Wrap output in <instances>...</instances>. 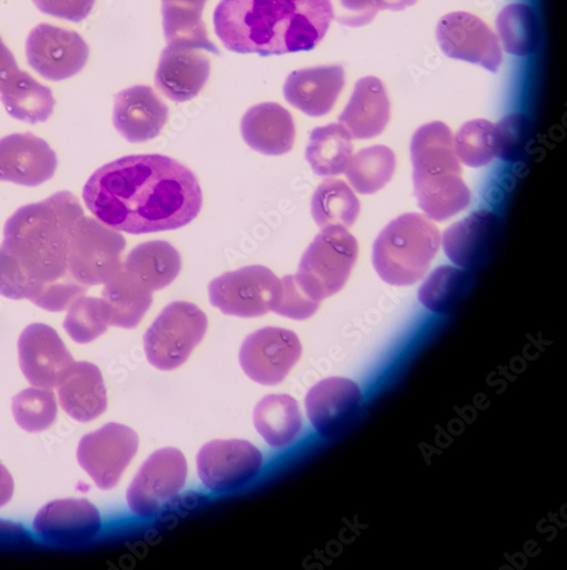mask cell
Wrapping results in <instances>:
<instances>
[{
	"label": "cell",
	"mask_w": 567,
	"mask_h": 570,
	"mask_svg": "<svg viewBox=\"0 0 567 570\" xmlns=\"http://www.w3.org/2000/svg\"><path fill=\"white\" fill-rule=\"evenodd\" d=\"M19 363L28 382L39 389L59 387L75 364L72 355L50 325L27 326L18 342Z\"/></svg>",
	"instance_id": "2e32d148"
},
{
	"label": "cell",
	"mask_w": 567,
	"mask_h": 570,
	"mask_svg": "<svg viewBox=\"0 0 567 570\" xmlns=\"http://www.w3.org/2000/svg\"><path fill=\"white\" fill-rule=\"evenodd\" d=\"M457 157L468 167L480 168L497 157L495 125L485 119L466 122L453 138Z\"/></svg>",
	"instance_id": "8d00e7d4"
},
{
	"label": "cell",
	"mask_w": 567,
	"mask_h": 570,
	"mask_svg": "<svg viewBox=\"0 0 567 570\" xmlns=\"http://www.w3.org/2000/svg\"><path fill=\"white\" fill-rule=\"evenodd\" d=\"M418 0H375L378 10L403 11L414 6Z\"/></svg>",
	"instance_id": "bcb514c9"
},
{
	"label": "cell",
	"mask_w": 567,
	"mask_h": 570,
	"mask_svg": "<svg viewBox=\"0 0 567 570\" xmlns=\"http://www.w3.org/2000/svg\"><path fill=\"white\" fill-rule=\"evenodd\" d=\"M497 29L507 53L528 57L537 50L540 37L539 24L529 6L506 7L497 18Z\"/></svg>",
	"instance_id": "e575fe53"
},
{
	"label": "cell",
	"mask_w": 567,
	"mask_h": 570,
	"mask_svg": "<svg viewBox=\"0 0 567 570\" xmlns=\"http://www.w3.org/2000/svg\"><path fill=\"white\" fill-rule=\"evenodd\" d=\"M395 167L394 153L388 147L375 146L352 157L345 171L356 193L373 195L390 183Z\"/></svg>",
	"instance_id": "836d02e7"
},
{
	"label": "cell",
	"mask_w": 567,
	"mask_h": 570,
	"mask_svg": "<svg viewBox=\"0 0 567 570\" xmlns=\"http://www.w3.org/2000/svg\"><path fill=\"white\" fill-rule=\"evenodd\" d=\"M168 107L150 86H133L115 97L114 125L129 142L156 138L168 120Z\"/></svg>",
	"instance_id": "44dd1931"
},
{
	"label": "cell",
	"mask_w": 567,
	"mask_h": 570,
	"mask_svg": "<svg viewBox=\"0 0 567 570\" xmlns=\"http://www.w3.org/2000/svg\"><path fill=\"white\" fill-rule=\"evenodd\" d=\"M125 249L123 234L97 218L82 216L70 236L69 273L87 288L106 284L120 269Z\"/></svg>",
	"instance_id": "ba28073f"
},
{
	"label": "cell",
	"mask_w": 567,
	"mask_h": 570,
	"mask_svg": "<svg viewBox=\"0 0 567 570\" xmlns=\"http://www.w3.org/2000/svg\"><path fill=\"white\" fill-rule=\"evenodd\" d=\"M333 20L330 0H221L214 13L225 49L261 57L314 50Z\"/></svg>",
	"instance_id": "3957f363"
},
{
	"label": "cell",
	"mask_w": 567,
	"mask_h": 570,
	"mask_svg": "<svg viewBox=\"0 0 567 570\" xmlns=\"http://www.w3.org/2000/svg\"><path fill=\"white\" fill-rule=\"evenodd\" d=\"M102 529L100 512L85 499H65L42 507L33 530L45 541L76 544L96 538Z\"/></svg>",
	"instance_id": "ffe728a7"
},
{
	"label": "cell",
	"mask_w": 567,
	"mask_h": 570,
	"mask_svg": "<svg viewBox=\"0 0 567 570\" xmlns=\"http://www.w3.org/2000/svg\"><path fill=\"white\" fill-rule=\"evenodd\" d=\"M102 299L109 309L110 325L135 328L151 307L154 292L121 265L106 283Z\"/></svg>",
	"instance_id": "4316f807"
},
{
	"label": "cell",
	"mask_w": 567,
	"mask_h": 570,
	"mask_svg": "<svg viewBox=\"0 0 567 570\" xmlns=\"http://www.w3.org/2000/svg\"><path fill=\"white\" fill-rule=\"evenodd\" d=\"M26 55L29 66L40 77L62 81L85 68L89 49L78 32L41 23L29 33Z\"/></svg>",
	"instance_id": "7c38bea8"
},
{
	"label": "cell",
	"mask_w": 567,
	"mask_h": 570,
	"mask_svg": "<svg viewBox=\"0 0 567 570\" xmlns=\"http://www.w3.org/2000/svg\"><path fill=\"white\" fill-rule=\"evenodd\" d=\"M254 424L271 448L281 449L297 439L303 417L295 399L290 395H270L256 405Z\"/></svg>",
	"instance_id": "f546056e"
},
{
	"label": "cell",
	"mask_w": 567,
	"mask_h": 570,
	"mask_svg": "<svg viewBox=\"0 0 567 570\" xmlns=\"http://www.w3.org/2000/svg\"><path fill=\"white\" fill-rule=\"evenodd\" d=\"M0 94L11 117L32 125L49 120L56 107L52 89L22 70L9 79Z\"/></svg>",
	"instance_id": "f1b7e54d"
},
{
	"label": "cell",
	"mask_w": 567,
	"mask_h": 570,
	"mask_svg": "<svg viewBox=\"0 0 567 570\" xmlns=\"http://www.w3.org/2000/svg\"><path fill=\"white\" fill-rule=\"evenodd\" d=\"M19 67L13 53L0 37V91L9 79L19 71Z\"/></svg>",
	"instance_id": "ee69618b"
},
{
	"label": "cell",
	"mask_w": 567,
	"mask_h": 570,
	"mask_svg": "<svg viewBox=\"0 0 567 570\" xmlns=\"http://www.w3.org/2000/svg\"><path fill=\"white\" fill-rule=\"evenodd\" d=\"M281 291V279L267 267L248 266L225 273L209 283L211 304L225 315L243 318L270 312Z\"/></svg>",
	"instance_id": "9c48e42d"
},
{
	"label": "cell",
	"mask_w": 567,
	"mask_h": 570,
	"mask_svg": "<svg viewBox=\"0 0 567 570\" xmlns=\"http://www.w3.org/2000/svg\"><path fill=\"white\" fill-rule=\"evenodd\" d=\"M360 202L353 189L341 179L328 178L313 195L311 214L321 228L351 227L360 214Z\"/></svg>",
	"instance_id": "d6a6232c"
},
{
	"label": "cell",
	"mask_w": 567,
	"mask_h": 570,
	"mask_svg": "<svg viewBox=\"0 0 567 570\" xmlns=\"http://www.w3.org/2000/svg\"><path fill=\"white\" fill-rule=\"evenodd\" d=\"M440 244V230L429 217L402 215L377 237L372 253L373 267L387 283L408 287L428 273Z\"/></svg>",
	"instance_id": "5b68a950"
},
{
	"label": "cell",
	"mask_w": 567,
	"mask_h": 570,
	"mask_svg": "<svg viewBox=\"0 0 567 570\" xmlns=\"http://www.w3.org/2000/svg\"><path fill=\"white\" fill-rule=\"evenodd\" d=\"M391 118V104L383 81L364 77L354 87L352 98L340 122L355 139H370L381 135Z\"/></svg>",
	"instance_id": "d4e9b609"
},
{
	"label": "cell",
	"mask_w": 567,
	"mask_h": 570,
	"mask_svg": "<svg viewBox=\"0 0 567 570\" xmlns=\"http://www.w3.org/2000/svg\"><path fill=\"white\" fill-rule=\"evenodd\" d=\"M248 147L265 156H282L295 145L296 126L292 114L277 104L251 108L242 120Z\"/></svg>",
	"instance_id": "cb8c5ba5"
},
{
	"label": "cell",
	"mask_w": 567,
	"mask_h": 570,
	"mask_svg": "<svg viewBox=\"0 0 567 570\" xmlns=\"http://www.w3.org/2000/svg\"><path fill=\"white\" fill-rule=\"evenodd\" d=\"M187 478V463L176 449L155 452L136 474L127 491L130 510L148 517L158 513L184 489Z\"/></svg>",
	"instance_id": "8fae6325"
},
{
	"label": "cell",
	"mask_w": 567,
	"mask_h": 570,
	"mask_svg": "<svg viewBox=\"0 0 567 570\" xmlns=\"http://www.w3.org/2000/svg\"><path fill=\"white\" fill-rule=\"evenodd\" d=\"M345 87L342 66H321L291 73L283 86L286 101L310 117L332 111Z\"/></svg>",
	"instance_id": "603a6c76"
},
{
	"label": "cell",
	"mask_w": 567,
	"mask_h": 570,
	"mask_svg": "<svg viewBox=\"0 0 567 570\" xmlns=\"http://www.w3.org/2000/svg\"><path fill=\"white\" fill-rule=\"evenodd\" d=\"M14 493V481L10 471L0 463V508L8 504Z\"/></svg>",
	"instance_id": "f6af8a7d"
},
{
	"label": "cell",
	"mask_w": 567,
	"mask_h": 570,
	"mask_svg": "<svg viewBox=\"0 0 567 570\" xmlns=\"http://www.w3.org/2000/svg\"><path fill=\"white\" fill-rule=\"evenodd\" d=\"M495 128L497 157L507 163L521 160L532 136L530 119L522 114H512L501 119Z\"/></svg>",
	"instance_id": "ab89813d"
},
{
	"label": "cell",
	"mask_w": 567,
	"mask_h": 570,
	"mask_svg": "<svg viewBox=\"0 0 567 570\" xmlns=\"http://www.w3.org/2000/svg\"><path fill=\"white\" fill-rule=\"evenodd\" d=\"M110 325L109 309L104 299L82 296L75 301L63 322L69 337L88 344L106 334Z\"/></svg>",
	"instance_id": "74e56055"
},
{
	"label": "cell",
	"mask_w": 567,
	"mask_h": 570,
	"mask_svg": "<svg viewBox=\"0 0 567 570\" xmlns=\"http://www.w3.org/2000/svg\"><path fill=\"white\" fill-rule=\"evenodd\" d=\"M362 393L353 380L328 377L307 394L305 406L314 430L326 439L341 435L356 419Z\"/></svg>",
	"instance_id": "e0dca14e"
},
{
	"label": "cell",
	"mask_w": 567,
	"mask_h": 570,
	"mask_svg": "<svg viewBox=\"0 0 567 570\" xmlns=\"http://www.w3.org/2000/svg\"><path fill=\"white\" fill-rule=\"evenodd\" d=\"M59 400L66 413L78 422L102 415L108 396L100 368L88 362H75L59 385Z\"/></svg>",
	"instance_id": "484cf974"
},
{
	"label": "cell",
	"mask_w": 567,
	"mask_h": 570,
	"mask_svg": "<svg viewBox=\"0 0 567 570\" xmlns=\"http://www.w3.org/2000/svg\"><path fill=\"white\" fill-rule=\"evenodd\" d=\"M302 344L295 332L282 327H264L253 332L241 350V365L255 383L278 385L302 356Z\"/></svg>",
	"instance_id": "4fadbf2b"
},
{
	"label": "cell",
	"mask_w": 567,
	"mask_h": 570,
	"mask_svg": "<svg viewBox=\"0 0 567 570\" xmlns=\"http://www.w3.org/2000/svg\"><path fill=\"white\" fill-rule=\"evenodd\" d=\"M208 327L206 314L186 302L169 304L145 335V352L151 365L170 371L183 365L203 342Z\"/></svg>",
	"instance_id": "52a82bcc"
},
{
	"label": "cell",
	"mask_w": 567,
	"mask_h": 570,
	"mask_svg": "<svg viewBox=\"0 0 567 570\" xmlns=\"http://www.w3.org/2000/svg\"><path fill=\"white\" fill-rule=\"evenodd\" d=\"M12 412L17 423L28 433L51 428L58 416L56 395L46 389H28L13 397Z\"/></svg>",
	"instance_id": "f35d334b"
},
{
	"label": "cell",
	"mask_w": 567,
	"mask_h": 570,
	"mask_svg": "<svg viewBox=\"0 0 567 570\" xmlns=\"http://www.w3.org/2000/svg\"><path fill=\"white\" fill-rule=\"evenodd\" d=\"M437 37L441 50L451 59L479 65L493 73L502 63L499 38L475 14H447L438 24Z\"/></svg>",
	"instance_id": "9a60e30c"
},
{
	"label": "cell",
	"mask_w": 567,
	"mask_h": 570,
	"mask_svg": "<svg viewBox=\"0 0 567 570\" xmlns=\"http://www.w3.org/2000/svg\"><path fill=\"white\" fill-rule=\"evenodd\" d=\"M153 292L163 291L178 276L182 261L178 252L166 242H150L135 247L123 263Z\"/></svg>",
	"instance_id": "4dcf8cb0"
},
{
	"label": "cell",
	"mask_w": 567,
	"mask_h": 570,
	"mask_svg": "<svg viewBox=\"0 0 567 570\" xmlns=\"http://www.w3.org/2000/svg\"><path fill=\"white\" fill-rule=\"evenodd\" d=\"M32 2L41 13L70 22L84 21L96 6V0H32Z\"/></svg>",
	"instance_id": "7bdbcfd3"
},
{
	"label": "cell",
	"mask_w": 567,
	"mask_h": 570,
	"mask_svg": "<svg viewBox=\"0 0 567 570\" xmlns=\"http://www.w3.org/2000/svg\"><path fill=\"white\" fill-rule=\"evenodd\" d=\"M320 304L302 288L296 275H287L281 278V291L272 312L292 320L304 321L317 312Z\"/></svg>",
	"instance_id": "60d3db41"
},
{
	"label": "cell",
	"mask_w": 567,
	"mask_h": 570,
	"mask_svg": "<svg viewBox=\"0 0 567 570\" xmlns=\"http://www.w3.org/2000/svg\"><path fill=\"white\" fill-rule=\"evenodd\" d=\"M411 160L414 196L430 219L444 222L467 208L470 193L446 124H427L414 132Z\"/></svg>",
	"instance_id": "277c9868"
},
{
	"label": "cell",
	"mask_w": 567,
	"mask_h": 570,
	"mask_svg": "<svg viewBox=\"0 0 567 570\" xmlns=\"http://www.w3.org/2000/svg\"><path fill=\"white\" fill-rule=\"evenodd\" d=\"M57 168L56 153L33 134H12L0 139V180L38 186L50 180Z\"/></svg>",
	"instance_id": "ac0fdd59"
},
{
	"label": "cell",
	"mask_w": 567,
	"mask_h": 570,
	"mask_svg": "<svg viewBox=\"0 0 567 570\" xmlns=\"http://www.w3.org/2000/svg\"><path fill=\"white\" fill-rule=\"evenodd\" d=\"M500 233V219L490 210H478L450 226L443 235L447 257L463 269L482 265L491 255Z\"/></svg>",
	"instance_id": "7402d4cb"
},
{
	"label": "cell",
	"mask_w": 567,
	"mask_h": 570,
	"mask_svg": "<svg viewBox=\"0 0 567 570\" xmlns=\"http://www.w3.org/2000/svg\"><path fill=\"white\" fill-rule=\"evenodd\" d=\"M332 3L334 19L352 28L369 24L380 10L375 0H330Z\"/></svg>",
	"instance_id": "b9f144b4"
},
{
	"label": "cell",
	"mask_w": 567,
	"mask_h": 570,
	"mask_svg": "<svg viewBox=\"0 0 567 570\" xmlns=\"http://www.w3.org/2000/svg\"><path fill=\"white\" fill-rule=\"evenodd\" d=\"M82 199L102 224L134 235L184 227L203 208L196 175L162 155L127 156L105 165L85 184Z\"/></svg>",
	"instance_id": "6da1fadb"
},
{
	"label": "cell",
	"mask_w": 567,
	"mask_h": 570,
	"mask_svg": "<svg viewBox=\"0 0 567 570\" xmlns=\"http://www.w3.org/2000/svg\"><path fill=\"white\" fill-rule=\"evenodd\" d=\"M358 255V242L346 228H322L301 259L297 281L321 303L344 288Z\"/></svg>",
	"instance_id": "8992f818"
},
{
	"label": "cell",
	"mask_w": 567,
	"mask_h": 570,
	"mask_svg": "<svg viewBox=\"0 0 567 570\" xmlns=\"http://www.w3.org/2000/svg\"><path fill=\"white\" fill-rule=\"evenodd\" d=\"M82 216L69 191L18 209L0 245V295L27 299L47 312H63L85 296L88 288L68 268L70 236Z\"/></svg>",
	"instance_id": "7a4b0ae2"
},
{
	"label": "cell",
	"mask_w": 567,
	"mask_h": 570,
	"mask_svg": "<svg viewBox=\"0 0 567 570\" xmlns=\"http://www.w3.org/2000/svg\"><path fill=\"white\" fill-rule=\"evenodd\" d=\"M471 282L467 269L441 266L421 285L418 298L432 312L449 313L465 298Z\"/></svg>",
	"instance_id": "d590c367"
},
{
	"label": "cell",
	"mask_w": 567,
	"mask_h": 570,
	"mask_svg": "<svg viewBox=\"0 0 567 570\" xmlns=\"http://www.w3.org/2000/svg\"><path fill=\"white\" fill-rule=\"evenodd\" d=\"M262 465L261 451L241 440L211 442L197 456L199 479L217 493L245 487L257 476Z\"/></svg>",
	"instance_id": "5bb4252c"
},
{
	"label": "cell",
	"mask_w": 567,
	"mask_h": 570,
	"mask_svg": "<svg viewBox=\"0 0 567 570\" xmlns=\"http://www.w3.org/2000/svg\"><path fill=\"white\" fill-rule=\"evenodd\" d=\"M353 149L352 136L345 127L330 124L312 131L306 160L317 176H338L346 170Z\"/></svg>",
	"instance_id": "1f68e13d"
},
{
	"label": "cell",
	"mask_w": 567,
	"mask_h": 570,
	"mask_svg": "<svg viewBox=\"0 0 567 570\" xmlns=\"http://www.w3.org/2000/svg\"><path fill=\"white\" fill-rule=\"evenodd\" d=\"M211 75V60L198 47L169 43L163 51L155 83L166 98L186 102L198 97Z\"/></svg>",
	"instance_id": "d6986e66"
},
{
	"label": "cell",
	"mask_w": 567,
	"mask_h": 570,
	"mask_svg": "<svg viewBox=\"0 0 567 570\" xmlns=\"http://www.w3.org/2000/svg\"><path fill=\"white\" fill-rule=\"evenodd\" d=\"M208 0H162L164 35L169 43H183L219 56L208 38L203 12Z\"/></svg>",
	"instance_id": "83f0119b"
},
{
	"label": "cell",
	"mask_w": 567,
	"mask_h": 570,
	"mask_svg": "<svg viewBox=\"0 0 567 570\" xmlns=\"http://www.w3.org/2000/svg\"><path fill=\"white\" fill-rule=\"evenodd\" d=\"M138 450V436L129 426L108 423L84 436L78 445L80 466L104 491L117 487Z\"/></svg>",
	"instance_id": "30bf717a"
}]
</instances>
